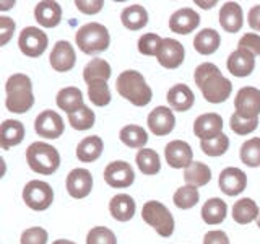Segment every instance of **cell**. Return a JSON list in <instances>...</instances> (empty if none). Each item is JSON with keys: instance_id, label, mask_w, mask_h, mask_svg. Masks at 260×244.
<instances>
[{"instance_id": "cell-1", "label": "cell", "mask_w": 260, "mask_h": 244, "mask_svg": "<svg viewBox=\"0 0 260 244\" xmlns=\"http://www.w3.org/2000/svg\"><path fill=\"white\" fill-rule=\"evenodd\" d=\"M193 80L200 88L203 98L211 104L224 103L233 93V83L211 62L200 64L193 72Z\"/></svg>"}, {"instance_id": "cell-2", "label": "cell", "mask_w": 260, "mask_h": 244, "mask_svg": "<svg viewBox=\"0 0 260 244\" xmlns=\"http://www.w3.org/2000/svg\"><path fill=\"white\" fill-rule=\"evenodd\" d=\"M5 106L13 114H24L35 106L32 81L24 73H13L5 83Z\"/></svg>"}, {"instance_id": "cell-3", "label": "cell", "mask_w": 260, "mask_h": 244, "mask_svg": "<svg viewBox=\"0 0 260 244\" xmlns=\"http://www.w3.org/2000/svg\"><path fill=\"white\" fill-rule=\"evenodd\" d=\"M116 89L124 100L132 103L137 108H143L153 100V92L150 85L146 83L142 73L137 70L122 72L116 80Z\"/></svg>"}, {"instance_id": "cell-4", "label": "cell", "mask_w": 260, "mask_h": 244, "mask_svg": "<svg viewBox=\"0 0 260 244\" xmlns=\"http://www.w3.org/2000/svg\"><path fill=\"white\" fill-rule=\"evenodd\" d=\"M28 166L38 174H54L60 166V155L55 146L46 142H35L26 148Z\"/></svg>"}, {"instance_id": "cell-5", "label": "cell", "mask_w": 260, "mask_h": 244, "mask_svg": "<svg viewBox=\"0 0 260 244\" xmlns=\"http://www.w3.org/2000/svg\"><path fill=\"white\" fill-rule=\"evenodd\" d=\"M75 43L85 54L104 52L111 44V35L101 23H86L75 33Z\"/></svg>"}, {"instance_id": "cell-6", "label": "cell", "mask_w": 260, "mask_h": 244, "mask_svg": "<svg viewBox=\"0 0 260 244\" xmlns=\"http://www.w3.org/2000/svg\"><path fill=\"white\" fill-rule=\"evenodd\" d=\"M142 218L146 225H150L162 238H169L174 233V217L169 208L158 200L145 202L142 208Z\"/></svg>"}, {"instance_id": "cell-7", "label": "cell", "mask_w": 260, "mask_h": 244, "mask_svg": "<svg viewBox=\"0 0 260 244\" xmlns=\"http://www.w3.org/2000/svg\"><path fill=\"white\" fill-rule=\"evenodd\" d=\"M23 202L35 211H44L52 205L54 191L51 184L39 179H32L23 187Z\"/></svg>"}, {"instance_id": "cell-8", "label": "cell", "mask_w": 260, "mask_h": 244, "mask_svg": "<svg viewBox=\"0 0 260 244\" xmlns=\"http://www.w3.org/2000/svg\"><path fill=\"white\" fill-rule=\"evenodd\" d=\"M49 44V38L46 33L38 26H26L18 38L20 51L26 57H39L46 52Z\"/></svg>"}, {"instance_id": "cell-9", "label": "cell", "mask_w": 260, "mask_h": 244, "mask_svg": "<svg viewBox=\"0 0 260 244\" xmlns=\"http://www.w3.org/2000/svg\"><path fill=\"white\" fill-rule=\"evenodd\" d=\"M236 112L247 119H258L260 116V89L255 86H242L234 98Z\"/></svg>"}, {"instance_id": "cell-10", "label": "cell", "mask_w": 260, "mask_h": 244, "mask_svg": "<svg viewBox=\"0 0 260 244\" xmlns=\"http://www.w3.org/2000/svg\"><path fill=\"white\" fill-rule=\"evenodd\" d=\"M104 181L114 189H125L135 181L134 168L127 161H111L104 169Z\"/></svg>"}, {"instance_id": "cell-11", "label": "cell", "mask_w": 260, "mask_h": 244, "mask_svg": "<svg viewBox=\"0 0 260 244\" xmlns=\"http://www.w3.org/2000/svg\"><path fill=\"white\" fill-rule=\"evenodd\" d=\"M156 59L161 67L174 70L182 65V62L185 59V49L177 39L165 38L158 49V52H156Z\"/></svg>"}, {"instance_id": "cell-12", "label": "cell", "mask_w": 260, "mask_h": 244, "mask_svg": "<svg viewBox=\"0 0 260 244\" xmlns=\"http://www.w3.org/2000/svg\"><path fill=\"white\" fill-rule=\"evenodd\" d=\"M63 119L59 112L46 109L39 114L35 120V130L39 137L44 138H51V140H55V138L62 137L63 134Z\"/></svg>"}, {"instance_id": "cell-13", "label": "cell", "mask_w": 260, "mask_h": 244, "mask_svg": "<svg viewBox=\"0 0 260 244\" xmlns=\"http://www.w3.org/2000/svg\"><path fill=\"white\" fill-rule=\"evenodd\" d=\"M146 124H148V129L151 130L153 135L165 137L174 130L176 116H174V112L169 106H158V108H154L148 114Z\"/></svg>"}, {"instance_id": "cell-14", "label": "cell", "mask_w": 260, "mask_h": 244, "mask_svg": "<svg viewBox=\"0 0 260 244\" xmlns=\"http://www.w3.org/2000/svg\"><path fill=\"white\" fill-rule=\"evenodd\" d=\"M65 186H67V192L70 194V197L73 199H85L91 194L93 189V176L88 169L85 168H75L72 169L67 181H65Z\"/></svg>"}, {"instance_id": "cell-15", "label": "cell", "mask_w": 260, "mask_h": 244, "mask_svg": "<svg viewBox=\"0 0 260 244\" xmlns=\"http://www.w3.org/2000/svg\"><path fill=\"white\" fill-rule=\"evenodd\" d=\"M75 62H77V54H75L73 46L69 43V41H57L51 55H49V64H51V67L55 72L65 73L75 67Z\"/></svg>"}, {"instance_id": "cell-16", "label": "cell", "mask_w": 260, "mask_h": 244, "mask_svg": "<svg viewBox=\"0 0 260 244\" xmlns=\"http://www.w3.org/2000/svg\"><path fill=\"white\" fill-rule=\"evenodd\" d=\"M165 158L168 165L174 169H185L193 163V151L190 145L184 140H173L166 145Z\"/></svg>"}, {"instance_id": "cell-17", "label": "cell", "mask_w": 260, "mask_h": 244, "mask_svg": "<svg viewBox=\"0 0 260 244\" xmlns=\"http://www.w3.org/2000/svg\"><path fill=\"white\" fill-rule=\"evenodd\" d=\"M218 186L223 194L230 195V197H234V195H239L241 192H244V189H246L247 176L239 168H234V166L224 168L221 173H219Z\"/></svg>"}, {"instance_id": "cell-18", "label": "cell", "mask_w": 260, "mask_h": 244, "mask_svg": "<svg viewBox=\"0 0 260 244\" xmlns=\"http://www.w3.org/2000/svg\"><path fill=\"white\" fill-rule=\"evenodd\" d=\"M193 134L195 137L203 140H211L218 135L223 134V119L216 112H207L202 114L193 122Z\"/></svg>"}, {"instance_id": "cell-19", "label": "cell", "mask_w": 260, "mask_h": 244, "mask_svg": "<svg viewBox=\"0 0 260 244\" xmlns=\"http://www.w3.org/2000/svg\"><path fill=\"white\" fill-rule=\"evenodd\" d=\"M200 24V15L193 8H179L169 16V29L177 35H189Z\"/></svg>"}, {"instance_id": "cell-20", "label": "cell", "mask_w": 260, "mask_h": 244, "mask_svg": "<svg viewBox=\"0 0 260 244\" xmlns=\"http://www.w3.org/2000/svg\"><path fill=\"white\" fill-rule=\"evenodd\" d=\"M226 67L234 77H249L255 69V55L244 49H236L226 60Z\"/></svg>"}, {"instance_id": "cell-21", "label": "cell", "mask_w": 260, "mask_h": 244, "mask_svg": "<svg viewBox=\"0 0 260 244\" xmlns=\"http://www.w3.org/2000/svg\"><path fill=\"white\" fill-rule=\"evenodd\" d=\"M35 18L43 28H55L62 20V8L54 0H43L35 7Z\"/></svg>"}, {"instance_id": "cell-22", "label": "cell", "mask_w": 260, "mask_h": 244, "mask_svg": "<svg viewBox=\"0 0 260 244\" xmlns=\"http://www.w3.org/2000/svg\"><path fill=\"white\" fill-rule=\"evenodd\" d=\"M166 100L169 103V108L173 111L185 112L193 106L195 96H193V92L187 85L177 83V85L169 88V92L166 95Z\"/></svg>"}, {"instance_id": "cell-23", "label": "cell", "mask_w": 260, "mask_h": 244, "mask_svg": "<svg viewBox=\"0 0 260 244\" xmlns=\"http://www.w3.org/2000/svg\"><path fill=\"white\" fill-rule=\"evenodd\" d=\"M219 24L226 33H238L244 24V13L238 2H226L219 10Z\"/></svg>"}, {"instance_id": "cell-24", "label": "cell", "mask_w": 260, "mask_h": 244, "mask_svg": "<svg viewBox=\"0 0 260 244\" xmlns=\"http://www.w3.org/2000/svg\"><path fill=\"white\" fill-rule=\"evenodd\" d=\"M24 138V126L16 119H7L0 126V145L4 150H10L20 145Z\"/></svg>"}, {"instance_id": "cell-25", "label": "cell", "mask_w": 260, "mask_h": 244, "mask_svg": "<svg viewBox=\"0 0 260 244\" xmlns=\"http://www.w3.org/2000/svg\"><path fill=\"white\" fill-rule=\"evenodd\" d=\"M137 210L135 200L128 194H117L109 202V211L114 220L117 222H128L132 220Z\"/></svg>"}, {"instance_id": "cell-26", "label": "cell", "mask_w": 260, "mask_h": 244, "mask_svg": "<svg viewBox=\"0 0 260 244\" xmlns=\"http://www.w3.org/2000/svg\"><path fill=\"white\" fill-rule=\"evenodd\" d=\"M55 103H57V106H59V109L65 111L67 114L75 112L85 106L83 93H81V89L77 86L62 88L55 96Z\"/></svg>"}, {"instance_id": "cell-27", "label": "cell", "mask_w": 260, "mask_h": 244, "mask_svg": "<svg viewBox=\"0 0 260 244\" xmlns=\"http://www.w3.org/2000/svg\"><path fill=\"white\" fill-rule=\"evenodd\" d=\"M103 148H104V143L100 135L85 137L83 140L77 145V158L81 163H93L101 157Z\"/></svg>"}, {"instance_id": "cell-28", "label": "cell", "mask_w": 260, "mask_h": 244, "mask_svg": "<svg viewBox=\"0 0 260 244\" xmlns=\"http://www.w3.org/2000/svg\"><path fill=\"white\" fill-rule=\"evenodd\" d=\"M219 44H221V36H219V33L213 28L202 29L200 33L195 35V39H193L195 51L202 55H211L213 52H216Z\"/></svg>"}, {"instance_id": "cell-29", "label": "cell", "mask_w": 260, "mask_h": 244, "mask_svg": "<svg viewBox=\"0 0 260 244\" xmlns=\"http://www.w3.org/2000/svg\"><path fill=\"white\" fill-rule=\"evenodd\" d=\"M120 21L127 29L138 31L148 24V12H146L145 7L138 4L125 7L120 13Z\"/></svg>"}, {"instance_id": "cell-30", "label": "cell", "mask_w": 260, "mask_h": 244, "mask_svg": "<svg viewBox=\"0 0 260 244\" xmlns=\"http://www.w3.org/2000/svg\"><path fill=\"white\" fill-rule=\"evenodd\" d=\"M228 215V205L226 202L219 197L208 199L202 207V220L207 225H219L224 222Z\"/></svg>"}, {"instance_id": "cell-31", "label": "cell", "mask_w": 260, "mask_h": 244, "mask_svg": "<svg viewBox=\"0 0 260 244\" xmlns=\"http://www.w3.org/2000/svg\"><path fill=\"white\" fill-rule=\"evenodd\" d=\"M258 211H260V208L254 200L249 197H244V199H239L238 202H234L231 217L236 223L249 225L254 222V220H257Z\"/></svg>"}, {"instance_id": "cell-32", "label": "cell", "mask_w": 260, "mask_h": 244, "mask_svg": "<svg viewBox=\"0 0 260 244\" xmlns=\"http://www.w3.org/2000/svg\"><path fill=\"white\" fill-rule=\"evenodd\" d=\"M184 181L187 186L193 187H203L211 181V169L208 165L202 161H193L189 168H185L184 171Z\"/></svg>"}, {"instance_id": "cell-33", "label": "cell", "mask_w": 260, "mask_h": 244, "mask_svg": "<svg viewBox=\"0 0 260 244\" xmlns=\"http://www.w3.org/2000/svg\"><path fill=\"white\" fill-rule=\"evenodd\" d=\"M119 138L125 146H128V148H140L142 150L146 145V142H148V134H146V130L143 127L130 124V126H125L120 129Z\"/></svg>"}, {"instance_id": "cell-34", "label": "cell", "mask_w": 260, "mask_h": 244, "mask_svg": "<svg viewBox=\"0 0 260 244\" xmlns=\"http://www.w3.org/2000/svg\"><path fill=\"white\" fill-rule=\"evenodd\" d=\"M111 73H112L111 64L108 60L96 57V59H91L85 65V69H83V80L86 81V85L89 83V81H94V80L108 81L111 78Z\"/></svg>"}, {"instance_id": "cell-35", "label": "cell", "mask_w": 260, "mask_h": 244, "mask_svg": "<svg viewBox=\"0 0 260 244\" xmlns=\"http://www.w3.org/2000/svg\"><path fill=\"white\" fill-rule=\"evenodd\" d=\"M137 166L146 176H154L161 171V160L158 157V153L151 148H142L138 150L137 157Z\"/></svg>"}, {"instance_id": "cell-36", "label": "cell", "mask_w": 260, "mask_h": 244, "mask_svg": "<svg viewBox=\"0 0 260 244\" xmlns=\"http://www.w3.org/2000/svg\"><path fill=\"white\" fill-rule=\"evenodd\" d=\"M200 200V194H199V189L193 186H182L179 187V189L174 192L173 195V202L177 208L181 210H189L192 207H195Z\"/></svg>"}, {"instance_id": "cell-37", "label": "cell", "mask_w": 260, "mask_h": 244, "mask_svg": "<svg viewBox=\"0 0 260 244\" xmlns=\"http://www.w3.org/2000/svg\"><path fill=\"white\" fill-rule=\"evenodd\" d=\"M88 98L98 108H104L111 103V89L108 86V81L94 80L88 83Z\"/></svg>"}, {"instance_id": "cell-38", "label": "cell", "mask_w": 260, "mask_h": 244, "mask_svg": "<svg viewBox=\"0 0 260 244\" xmlns=\"http://www.w3.org/2000/svg\"><path fill=\"white\" fill-rule=\"evenodd\" d=\"M241 161L249 168H258L260 166V137L249 138L244 142L239 150Z\"/></svg>"}, {"instance_id": "cell-39", "label": "cell", "mask_w": 260, "mask_h": 244, "mask_svg": "<svg viewBox=\"0 0 260 244\" xmlns=\"http://www.w3.org/2000/svg\"><path fill=\"white\" fill-rule=\"evenodd\" d=\"M96 116L94 112L88 108V106H83L78 111L69 114V124L75 129V130H88L94 126Z\"/></svg>"}, {"instance_id": "cell-40", "label": "cell", "mask_w": 260, "mask_h": 244, "mask_svg": "<svg viewBox=\"0 0 260 244\" xmlns=\"http://www.w3.org/2000/svg\"><path fill=\"white\" fill-rule=\"evenodd\" d=\"M200 148L203 153L208 155V157H221V155H224L228 148H230V138H228V135L221 134L215 138H211V140L200 142Z\"/></svg>"}, {"instance_id": "cell-41", "label": "cell", "mask_w": 260, "mask_h": 244, "mask_svg": "<svg viewBox=\"0 0 260 244\" xmlns=\"http://www.w3.org/2000/svg\"><path fill=\"white\" fill-rule=\"evenodd\" d=\"M86 244H117V238L109 228L94 226L86 234Z\"/></svg>"}, {"instance_id": "cell-42", "label": "cell", "mask_w": 260, "mask_h": 244, "mask_svg": "<svg viewBox=\"0 0 260 244\" xmlns=\"http://www.w3.org/2000/svg\"><path fill=\"white\" fill-rule=\"evenodd\" d=\"M230 124L234 134L247 135V134H252L258 127V119H247V117L239 116L238 112H234L230 119Z\"/></svg>"}, {"instance_id": "cell-43", "label": "cell", "mask_w": 260, "mask_h": 244, "mask_svg": "<svg viewBox=\"0 0 260 244\" xmlns=\"http://www.w3.org/2000/svg\"><path fill=\"white\" fill-rule=\"evenodd\" d=\"M162 43V38H159L156 33H146L138 39V52L143 55H154L156 57L158 49Z\"/></svg>"}, {"instance_id": "cell-44", "label": "cell", "mask_w": 260, "mask_h": 244, "mask_svg": "<svg viewBox=\"0 0 260 244\" xmlns=\"http://www.w3.org/2000/svg\"><path fill=\"white\" fill-rule=\"evenodd\" d=\"M47 239H49V234L44 228L32 226L21 233L20 244H47Z\"/></svg>"}, {"instance_id": "cell-45", "label": "cell", "mask_w": 260, "mask_h": 244, "mask_svg": "<svg viewBox=\"0 0 260 244\" xmlns=\"http://www.w3.org/2000/svg\"><path fill=\"white\" fill-rule=\"evenodd\" d=\"M238 49H244V51H249L254 55H260V35H257V33H247V35H244L239 39Z\"/></svg>"}, {"instance_id": "cell-46", "label": "cell", "mask_w": 260, "mask_h": 244, "mask_svg": "<svg viewBox=\"0 0 260 244\" xmlns=\"http://www.w3.org/2000/svg\"><path fill=\"white\" fill-rule=\"evenodd\" d=\"M16 28V23L10 16H0V46H7L8 41L12 39Z\"/></svg>"}, {"instance_id": "cell-47", "label": "cell", "mask_w": 260, "mask_h": 244, "mask_svg": "<svg viewBox=\"0 0 260 244\" xmlns=\"http://www.w3.org/2000/svg\"><path fill=\"white\" fill-rule=\"evenodd\" d=\"M75 7L85 15H96L103 10V0H75Z\"/></svg>"}, {"instance_id": "cell-48", "label": "cell", "mask_w": 260, "mask_h": 244, "mask_svg": "<svg viewBox=\"0 0 260 244\" xmlns=\"http://www.w3.org/2000/svg\"><path fill=\"white\" fill-rule=\"evenodd\" d=\"M203 244H230V238L221 230H211L203 236Z\"/></svg>"}, {"instance_id": "cell-49", "label": "cell", "mask_w": 260, "mask_h": 244, "mask_svg": "<svg viewBox=\"0 0 260 244\" xmlns=\"http://www.w3.org/2000/svg\"><path fill=\"white\" fill-rule=\"evenodd\" d=\"M247 23L254 31H260V4L254 5L247 13Z\"/></svg>"}, {"instance_id": "cell-50", "label": "cell", "mask_w": 260, "mask_h": 244, "mask_svg": "<svg viewBox=\"0 0 260 244\" xmlns=\"http://www.w3.org/2000/svg\"><path fill=\"white\" fill-rule=\"evenodd\" d=\"M195 5H200L202 8H205V10H208V8L215 7L216 2H200V0H197V2H195Z\"/></svg>"}, {"instance_id": "cell-51", "label": "cell", "mask_w": 260, "mask_h": 244, "mask_svg": "<svg viewBox=\"0 0 260 244\" xmlns=\"http://www.w3.org/2000/svg\"><path fill=\"white\" fill-rule=\"evenodd\" d=\"M52 244H77V242H73V241H69V239H55Z\"/></svg>"}, {"instance_id": "cell-52", "label": "cell", "mask_w": 260, "mask_h": 244, "mask_svg": "<svg viewBox=\"0 0 260 244\" xmlns=\"http://www.w3.org/2000/svg\"><path fill=\"white\" fill-rule=\"evenodd\" d=\"M255 222H257V226L260 228V211H258V217H257V220H255Z\"/></svg>"}]
</instances>
